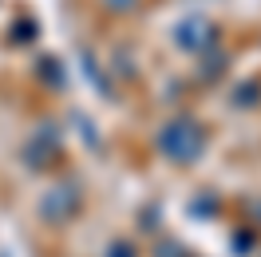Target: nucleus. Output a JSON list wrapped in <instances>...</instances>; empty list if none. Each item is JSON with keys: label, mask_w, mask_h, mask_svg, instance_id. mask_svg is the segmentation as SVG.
I'll return each mask as SVG.
<instances>
[{"label": "nucleus", "mask_w": 261, "mask_h": 257, "mask_svg": "<svg viewBox=\"0 0 261 257\" xmlns=\"http://www.w3.org/2000/svg\"><path fill=\"white\" fill-rule=\"evenodd\" d=\"M159 146H163L166 159H174V162H194L198 155L206 150V131L198 127L194 119H174V123H166V127H163Z\"/></svg>", "instance_id": "f257e3e1"}]
</instances>
